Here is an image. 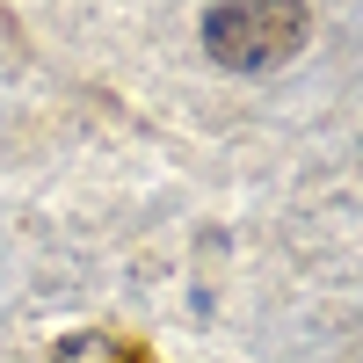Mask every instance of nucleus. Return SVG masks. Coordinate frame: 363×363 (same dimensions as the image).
Masks as SVG:
<instances>
[{
	"label": "nucleus",
	"instance_id": "nucleus-1",
	"mask_svg": "<svg viewBox=\"0 0 363 363\" xmlns=\"http://www.w3.org/2000/svg\"><path fill=\"white\" fill-rule=\"evenodd\" d=\"M306 29H313V15L291 8V0H233V8L203 15V51L225 73H262V66H284L306 44Z\"/></svg>",
	"mask_w": 363,
	"mask_h": 363
},
{
	"label": "nucleus",
	"instance_id": "nucleus-2",
	"mask_svg": "<svg viewBox=\"0 0 363 363\" xmlns=\"http://www.w3.org/2000/svg\"><path fill=\"white\" fill-rule=\"evenodd\" d=\"M51 363H145L131 342H116V335H95V327H80V335H66L51 349Z\"/></svg>",
	"mask_w": 363,
	"mask_h": 363
}]
</instances>
